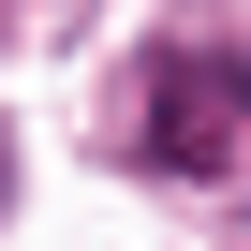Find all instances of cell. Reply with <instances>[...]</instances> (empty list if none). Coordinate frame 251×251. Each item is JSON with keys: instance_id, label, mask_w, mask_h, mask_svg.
<instances>
[{"instance_id": "obj_1", "label": "cell", "mask_w": 251, "mask_h": 251, "mask_svg": "<svg viewBox=\"0 0 251 251\" xmlns=\"http://www.w3.org/2000/svg\"><path fill=\"white\" fill-rule=\"evenodd\" d=\"M133 163H163V177H236V163H251V59H222V45L148 59V89H133Z\"/></svg>"}]
</instances>
